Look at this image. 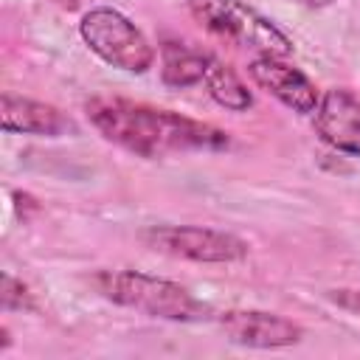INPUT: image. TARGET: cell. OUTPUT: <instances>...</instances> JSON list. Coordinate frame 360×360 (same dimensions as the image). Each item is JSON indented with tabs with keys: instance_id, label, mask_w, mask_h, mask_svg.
Instances as JSON below:
<instances>
[{
	"instance_id": "12",
	"label": "cell",
	"mask_w": 360,
	"mask_h": 360,
	"mask_svg": "<svg viewBox=\"0 0 360 360\" xmlns=\"http://www.w3.org/2000/svg\"><path fill=\"white\" fill-rule=\"evenodd\" d=\"M3 307L6 309H34V298L22 281H17L11 273H3Z\"/></svg>"
},
{
	"instance_id": "4",
	"label": "cell",
	"mask_w": 360,
	"mask_h": 360,
	"mask_svg": "<svg viewBox=\"0 0 360 360\" xmlns=\"http://www.w3.org/2000/svg\"><path fill=\"white\" fill-rule=\"evenodd\" d=\"M79 34L84 45L112 68L143 73L155 62V48L149 45V39L132 20H127L115 8H90L79 22Z\"/></svg>"
},
{
	"instance_id": "9",
	"label": "cell",
	"mask_w": 360,
	"mask_h": 360,
	"mask_svg": "<svg viewBox=\"0 0 360 360\" xmlns=\"http://www.w3.org/2000/svg\"><path fill=\"white\" fill-rule=\"evenodd\" d=\"M0 121L6 132H20V135H45V138H56V135H68L76 132L73 121L42 101L17 96V93H3L0 101Z\"/></svg>"
},
{
	"instance_id": "6",
	"label": "cell",
	"mask_w": 360,
	"mask_h": 360,
	"mask_svg": "<svg viewBox=\"0 0 360 360\" xmlns=\"http://www.w3.org/2000/svg\"><path fill=\"white\" fill-rule=\"evenodd\" d=\"M228 340L250 349H284L304 338V329L284 315L264 309H225L214 318Z\"/></svg>"
},
{
	"instance_id": "1",
	"label": "cell",
	"mask_w": 360,
	"mask_h": 360,
	"mask_svg": "<svg viewBox=\"0 0 360 360\" xmlns=\"http://www.w3.org/2000/svg\"><path fill=\"white\" fill-rule=\"evenodd\" d=\"M90 124L115 146L135 152L141 158H166L183 152H219L231 143L228 132L180 115L174 110H160L138 104L129 98H90L87 101Z\"/></svg>"
},
{
	"instance_id": "3",
	"label": "cell",
	"mask_w": 360,
	"mask_h": 360,
	"mask_svg": "<svg viewBox=\"0 0 360 360\" xmlns=\"http://www.w3.org/2000/svg\"><path fill=\"white\" fill-rule=\"evenodd\" d=\"M188 11L202 28L228 37L236 45L253 48L259 56L284 59L292 53V39L245 0H188Z\"/></svg>"
},
{
	"instance_id": "15",
	"label": "cell",
	"mask_w": 360,
	"mask_h": 360,
	"mask_svg": "<svg viewBox=\"0 0 360 360\" xmlns=\"http://www.w3.org/2000/svg\"><path fill=\"white\" fill-rule=\"evenodd\" d=\"M292 3L307 6V8H323V6H329V3H335V0H292Z\"/></svg>"
},
{
	"instance_id": "7",
	"label": "cell",
	"mask_w": 360,
	"mask_h": 360,
	"mask_svg": "<svg viewBox=\"0 0 360 360\" xmlns=\"http://www.w3.org/2000/svg\"><path fill=\"white\" fill-rule=\"evenodd\" d=\"M248 73L262 90L276 96L284 107H290L301 115H312L318 110L321 93L312 84V79L307 73H301L298 68L287 65L281 56H256L248 65Z\"/></svg>"
},
{
	"instance_id": "8",
	"label": "cell",
	"mask_w": 360,
	"mask_h": 360,
	"mask_svg": "<svg viewBox=\"0 0 360 360\" xmlns=\"http://www.w3.org/2000/svg\"><path fill=\"white\" fill-rule=\"evenodd\" d=\"M315 115V129L323 143L338 152L360 158V98L346 87H332L321 96Z\"/></svg>"
},
{
	"instance_id": "11",
	"label": "cell",
	"mask_w": 360,
	"mask_h": 360,
	"mask_svg": "<svg viewBox=\"0 0 360 360\" xmlns=\"http://www.w3.org/2000/svg\"><path fill=\"white\" fill-rule=\"evenodd\" d=\"M202 84L208 87L211 98H214L217 104L228 107V110L242 112V110H248V107L253 104V96H250V90L242 84V79H239L228 65H222V62H217V59H211Z\"/></svg>"
},
{
	"instance_id": "13",
	"label": "cell",
	"mask_w": 360,
	"mask_h": 360,
	"mask_svg": "<svg viewBox=\"0 0 360 360\" xmlns=\"http://www.w3.org/2000/svg\"><path fill=\"white\" fill-rule=\"evenodd\" d=\"M329 301H335L340 309L352 312L354 318H360V290H329L326 292Z\"/></svg>"
},
{
	"instance_id": "14",
	"label": "cell",
	"mask_w": 360,
	"mask_h": 360,
	"mask_svg": "<svg viewBox=\"0 0 360 360\" xmlns=\"http://www.w3.org/2000/svg\"><path fill=\"white\" fill-rule=\"evenodd\" d=\"M62 8H68V11H76V8H82V6H87L90 0H56Z\"/></svg>"
},
{
	"instance_id": "2",
	"label": "cell",
	"mask_w": 360,
	"mask_h": 360,
	"mask_svg": "<svg viewBox=\"0 0 360 360\" xmlns=\"http://www.w3.org/2000/svg\"><path fill=\"white\" fill-rule=\"evenodd\" d=\"M93 284L112 304L129 307V309L152 315V318L180 321V323L217 318L208 304L197 301L177 281L149 276V273H141V270H101L93 278Z\"/></svg>"
},
{
	"instance_id": "5",
	"label": "cell",
	"mask_w": 360,
	"mask_h": 360,
	"mask_svg": "<svg viewBox=\"0 0 360 360\" xmlns=\"http://www.w3.org/2000/svg\"><path fill=\"white\" fill-rule=\"evenodd\" d=\"M141 239L158 253L205 264H228L248 256V242L239 236L200 225H152L141 233Z\"/></svg>"
},
{
	"instance_id": "10",
	"label": "cell",
	"mask_w": 360,
	"mask_h": 360,
	"mask_svg": "<svg viewBox=\"0 0 360 360\" xmlns=\"http://www.w3.org/2000/svg\"><path fill=\"white\" fill-rule=\"evenodd\" d=\"M214 56L194 51L183 42H163L160 45V79L169 87H191L205 79L208 65Z\"/></svg>"
}]
</instances>
